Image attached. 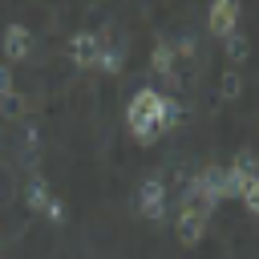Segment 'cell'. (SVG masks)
<instances>
[{
    "label": "cell",
    "mask_w": 259,
    "mask_h": 259,
    "mask_svg": "<svg viewBox=\"0 0 259 259\" xmlns=\"http://www.w3.org/2000/svg\"><path fill=\"white\" fill-rule=\"evenodd\" d=\"M174 53H178V57H194V53H198V40H194V36L186 32V36H178V45H174Z\"/></svg>",
    "instance_id": "18"
},
{
    "label": "cell",
    "mask_w": 259,
    "mask_h": 259,
    "mask_svg": "<svg viewBox=\"0 0 259 259\" xmlns=\"http://www.w3.org/2000/svg\"><path fill=\"white\" fill-rule=\"evenodd\" d=\"M8 93H16V81H12V69L0 61V97H8Z\"/></svg>",
    "instance_id": "19"
},
{
    "label": "cell",
    "mask_w": 259,
    "mask_h": 259,
    "mask_svg": "<svg viewBox=\"0 0 259 259\" xmlns=\"http://www.w3.org/2000/svg\"><path fill=\"white\" fill-rule=\"evenodd\" d=\"M101 45H105V40H101L97 32H73V36H69V61H73L77 69H93Z\"/></svg>",
    "instance_id": "5"
},
{
    "label": "cell",
    "mask_w": 259,
    "mask_h": 259,
    "mask_svg": "<svg viewBox=\"0 0 259 259\" xmlns=\"http://www.w3.org/2000/svg\"><path fill=\"white\" fill-rule=\"evenodd\" d=\"M158 109H162V93L150 89V85H142V89L130 97V105H125V125H130V138H134L138 146H154V142L162 138V130H158Z\"/></svg>",
    "instance_id": "1"
},
{
    "label": "cell",
    "mask_w": 259,
    "mask_h": 259,
    "mask_svg": "<svg viewBox=\"0 0 259 259\" xmlns=\"http://www.w3.org/2000/svg\"><path fill=\"white\" fill-rule=\"evenodd\" d=\"M0 251H4V235H0Z\"/></svg>",
    "instance_id": "21"
},
{
    "label": "cell",
    "mask_w": 259,
    "mask_h": 259,
    "mask_svg": "<svg viewBox=\"0 0 259 259\" xmlns=\"http://www.w3.org/2000/svg\"><path fill=\"white\" fill-rule=\"evenodd\" d=\"M239 202L259 219V178H251V182H247V190H243V198H239Z\"/></svg>",
    "instance_id": "16"
},
{
    "label": "cell",
    "mask_w": 259,
    "mask_h": 259,
    "mask_svg": "<svg viewBox=\"0 0 259 259\" xmlns=\"http://www.w3.org/2000/svg\"><path fill=\"white\" fill-rule=\"evenodd\" d=\"M24 142H28V146H36V142H40V130H36V125H28V130H24Z\"/></svg>",
    "instance_id": "20"
},
{
    "label": "cell",
    "mask_w": 259,
    "mask_h": 259,
    "mask_svg": "<svg viewBox=\"0 0 259 259\" xmlns=\"http://www.w3.org/2000/svg\"><path fill=\"white\" fill-rule=\"evenodd\" d=\"M0 117H4V121H20V117H24V97H20V93L0 97Z\"/></svg>",
    "instance_id": "14"
},
{
    "label": "cell",
    "mask_w": 259,
    "mask_h": 259,
    "mask_svg": "<svg viewBox=\"0 0 259 259\" xmlns=\"http://www.w3.org/2000/svg\"><path fill=\"white\" fill-rule=\"evenodd\" d=\"M231 166H235V170H243L247 178H259V154H255V150H247V146L235 154V162H231Z\"/></svg>",
    "instance_id": "15"
},
{
    "label": "cell",
    "mask_w": 259,
    "mask_h": 259,
    "mask_svg": "<svg viewBox=\"0 0 259 259\" xmlns=\"http://www.w3.org/2000/svg\"><path fill=\"white\" fill-rule=\"evenodd\" d=\"M206 210L202 206H190V202H182L178 206V223H174V231H178V243L182 247H198L202 243V235H206Z\"/></svg>",
    "instance_id": "3"
},
{
    "label": "cell",
    "mask_w": 259,
    "mask_h": 259,
    "mask_svg": "<svg viewBox=\"0 0 259 259\" xmlns=\"http://www.w3.org/2000/svg\"><path fill=\"white\" fill-rule=\"evenodd\" d=\"M178 121H182V105H178V101H174L170 93H162V109H158V130H162V134H170V130H174Z\"/></svg>",
    "instance_id": "11"
},
{
    "label": "cell",
    "mask_w": 259,
    "mask_h": 259,
    "mask_svg": "<svg viewBox=\"0 0 259 259\" xmlns=\"http://www.w3.org/2000/svg\"><path fill=\"white\" fill-rule=\"evenodd\" d=\"M174 65H178L174 45H170V40H158V45L150 49V69H154V73H162V77H174Z\"/></svg>",
    "instance_id": "8"
},
{
    "label": "cell",
    "mask_w": 259,
    "mask_h": 259,
    "mask_svg": "<svg viewBox=\"0 0 259 259\" xmlns=\"http://www.w3.org/2000/svg\"><path fill=\"white\" fill-rule=\"evenodd\" d=\"M166 206H170L166 178H162V174H146L142 186H138V210H142L150 223H158V219H166Z\"/></svg>",
    "instance_id": "2"
},
{
    "label": "cell",
    "mask_w": 259,
    "mask_h": 259,
    "mask_svg": "<svg viewBox=\"0 0 259 259\" xmlns=\"http://www.w3.org/2000/svg\"><path fill=\"white\" fill-rule=\"evenodd\" d=\"M247 174L243 170H235V166H227L223 170V198H243V190H247Z\"/></svg>",
    "instance_id": "12"
},
{
    "label": "cell",
    "mask_w": 259,
    "mask_h": 259,
    "mask_svg": "<svg viewBox=\"0 0 259 259\" xmlns=\"http://www.w3.org/2000/svg\"><path fill=\"white\" fill-rule=\"evenodd\" d=\"M0 49H4V61H28L32 57V32L24 24H8L0 36Z\"/></svg>",
    "instance_id": "6"
},
{
    "label": "cell",
    "mask_w": 259,
    "mask_h": 259,
    "mask_svg": "<svg viewBox=\"0 0 259 259\" xmlns=\"http://www.w3.org/2000/svg\"><path fill=\"white\" fill-rule=\"evenodd\" d=\"M45 219H49L53 227H61V223H65V202H61V198H49V206H45Z\"/></svg>",
    "instance_id": "17"
},
{
    "label": "cell",
    "mask_w": 259,
    "mask_h": 259,
    "mask_svg": "<svg viewBox=\"0 0 259 259\" xmlns=\"http://www.w3.org/2000/svg\"><path fill=\"white\" fill-rule=\"evenodd\" d=\"M219 93H223L227 101L243 97V77H239V69H227V73H223V81H219Z\"/></svg>",
    "instance_id": "13"
},
{
    "label": "cell",
    "mask_w": 259,
    "mask_h": 259,
    "mask_svg": "<svg viewBox=\"0 0 259 259\" xmlns=\"http://www.w3.org/2000/svg\"><path fill=\"white\" fill-rule=\"evenodd\" d=\"M223 49H227V61H231V65H243V61L251 57V36H247L243 28H235L231 36H223Z\"/></svg>",
    "instance_id": "10"
},
{
    "label": "cell",
    "mask_w": 259,
    "mask_h": 259,
    "mask_svg": "<svg viewBox=\"0 0 259 259\" xmlns=\"http://www.w3.org/2000/svg\"><path fill=\"white\" fill-rule=\"evenodd\" d=\"M49 198H53V190H49V182H45L40 174H32V178L24 182V202H28V210H32V214H45V206H49Z\"/></svg>",
    "instance_id": "7"
},
{
    "label": "cell",
    "mask_w": 259,
    "mask_h": 259,
    "mask_svg": "<svg viewBox=\"0 0 259 259\" xmlns=\"http://www.w3.org/2000/svg\"><path fill=\"white\" fill-rule=\"evenodd\" d=\"M93 69H101L105 77H117L121 69H125V49L121 45H101V53H97V65Z\"/></svg>",
    "instance_id": "9"
},
{
    "label": "cell",
    "mask_w": 259,
    "mask_h": 259,
    "mask_svg": "<svg viewBox=\"0 0 259 259\" xmlns=\"http://www.w3.org/2000/svg\"><path fill=\"white\" fill-rule=\"evenodd\" d=\"M206 28L223 40V36H231L235 28H239V4L235 0H214L210 8H206Z\"/></svg>",
    "instance_id": "4"
}]
</instances>
